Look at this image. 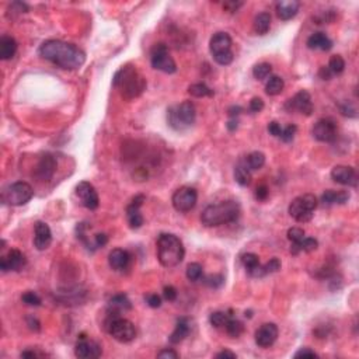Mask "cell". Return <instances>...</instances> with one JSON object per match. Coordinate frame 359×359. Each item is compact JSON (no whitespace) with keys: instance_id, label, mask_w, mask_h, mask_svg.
I'll return each mask as SVG.
<instances>
[{"instance_id":"42","label":"cell","mask_w":359,"mask_h":359,"mask_svg":"<svg viewBox=\"0 0 359 359\" xmlns=\"http://www.w3.org/2000/svg\"><path fill=\"white\" fill-rule=\"evenodd\" d=\"M317 247H319V241L313 237H304L302 243L299 244L300 251H304V253H312L314 250H317Z\"/></svg>"},{"instance_id":"22","label":"cell","mask_w":359,"mask_h":359,"mask_svg":"<svg viewBox=\"0 0 359 359\" xmlns=\"http://www.w3.org/2000/svg\"><path fill=\"white\" fill-rule=\"evenodd\" d=\"M56 166H58V163H56L55 157L51 156V155H45V156L41 157L39 162H38L37 168H35V175L38 178H41V180H49L55 173Z\"/></svg>"},{"instance_id":"12","label":"cell","mask_w":359,"mask_h":359,"mask_svg":"<svg viewBox=\"0 0 359 359\" xmlns=\"http://www.w3.org/2000/svg\"><path fill=\"white\" fill-rule=\"evenodd\" d=\"M285 108L288 111H297L300 114L304 115H312L313 112V104H312V97L310 94L306 92V90H300L299 93H296L295 96L288 100L285 104Z\"/></svg>"},{"instance_id":"10","label":"cell","mask_w":359,"mask_h":359,"mask_svg":"<svg viewBox=\"0 0 359 359\" xmlns=\"http://www.w3.org/2000/svg\"><path fill=\"white\" fill-rule=\"evenodd\" d=\"M198 201V193L193 187H181L178 188L171 198V203L175 211L190 212L193 211Z\"/></svg>"},{"instance_id":"52","label":"cell","mask_w":359,"mask_h":359,"mask_svg":"<svg viewBox=\"0 0 359 359\" xmlns=\"http://www.w3.org/2000/svg\"><path fill=\"white\" fill-rule=\"evenodd\" d=\"M268 194H269V191H268L267 185H260V187H257V190H256V198H257L258 201H265Z\"/></svg>"},{"instance_id":"30","label":"cell","mask_w":359,"mask_h":359,"mask_svg":"<svg viewBox=\"0 0 359 359\" xmlns=\"http://www.w3.org/2000/svg\"><path fill=\"white\" fill-rule=\"evenodd\" d=\"M271 28V14L264 11L254 19V31L260 35H265Z\"/></svg>"},{"instance_id":"33","label":"cell","mask_w":359,"mask_h":359,"mask_svg":"<svg viewBox=\"0 0 359 359\" xmlns=\"http://www.w3.org/2000/svg\"><path fill=\"white\" fill-rule=\"evenodd\" d=\"M234 180L236 183L241 187H247L251 183V174H250V170L246 166H239L234 168Z\"/></svg>"},{"instance_id":"59","label":"cell","mask_w":359,"mask_h":359,"mask_svg":"<svg viewBox=\"0 0 359 359\" xmlns=\"http://www.w3.org/2000/svg\"><path fill=\"white\" fill-rule=\"evenodd\" d=\"M37 357H44V354H38L35 351H24V352H21V358H37Z\"/></svg>"},{"instance_id":"51","label":"cell","mask_w":359,"mask_h":359,"mask_svg":"<svg viewBox=\"0 0 359 359\" xmlns=\"http://www.w3.org/2000/svg\"><path fill=\"white\" fill-rule=\"evenodd\" d=\"M268 132L272 135V136H281V133H282V127L276 122V121H272V122H269L268 124Z\"/></svg>"},{"instance_id":"54","label":"cell","mask_w":359,"mask_h":359,"mask_svg":"<svg viewBox=\"0 0 359 359\" xmlns=\"http://www.w3.org/2000/svg\"><path fill=\"white\" fill-rule=\"evenodd\" d=\"M27 326L30 327V330H33V331H39L41 330V323L38 322V319L34 317V316H28Z\"/></svg>"},{"instance_id":"56","label":"cell","mask_w":359,"mask_h":359,"mask_svg":"<svg viewBox=\"0 0 359 359\" xmlns=\"http://www.w3.org/2000/svg\"><path fill=\"white\" fill-rule=\"evenodd\" d=\"M243 6V3L241 1H226L225 4H223V7L228 10V11H230V13H234V11H237L239 7Z\"/></svg>"},{"instance_id":"14","label":"cell","mask_w":359,"mask_h":359,"mask_svg":"<svg viewBox=\"0 0 359 359\" xmlns=\"http://www.w3.org/2000/svg\"><path fill=\"white\" fill-rule=\"evenodd\" d=\"M102 350L98 342L92 340H87L84 335L80 337V340L77 341L76 347H74V355L77 358L82 359H93L101 357Z\"/></svg>"},{"instance_id":"9","label":"cell","mask_w":359,"mask_h":359,"mask_svg":"<svg viewBox=\"0 0 359 359\" xmlns=\"http://www.w3.org/2000/svg\"><path fill=\"white\" fill-rule=\"evenodd\" d=\"M150 64L156 70H160L163 73L171 74L175 73V70H177V65H175L174 59L170 56L168 48L163 42H159V44H155L152 46V49H150Z\"/></svg>"},{"instance_id":"8","label":"cell","mask_w":359,"mask_h":359,"mask_svg":"<svg viewBox=\"0 0 359 359\" xmlns=\"http://www.w3.org/2000/svg\"><path fill=\"white\" fill-rule=\"evenodd\" d=\"M33 196H34L33 187L24 181H17L3 190L1 202L11 205V206H21V205H26L28 201H31Z\"/></svg>"},{"instance_id":"39","label":"cell","mask_w":359,"mask_h":359,"mask_svg":"<svg viewBox=\"0 0 359 359\" xmlns=\"http://www.w3.org/2000/svg\"><path fill=\"white\" fill-rule=\"evenodd\" d=\"M328 69L331 70L332 74H340L345 69V61L340 55H332L328 62Z\"/></svg>"},{"instance_id":"45","label":"cell","mask_w":359,"mask_h":359,"mask_svg":"<svg viewBox=\"0 0 359 359\" xmlns=\"http://www.w3.org/2000/svg\"><path fill=\"white\" fill-rule=\"evenodd\" d=\"M296 131H297L296 125H288L285 129H282V133H281L279 138L282 139L284 142H291L292 139L295 138Z\"/></svg>"},{"instance_id":"43","label":"cell","mask_w":359,"mask_h":359,"mask_svg":"<svg viewBox=\"0 0 359 359\" xmlns=\"http://www.w3.org/2000/svg\"><path fill=\"white\" fill-rule=\"evenodd\" d=\"M21 300L28 306H39L41 304V297L35 294V292H31L28 291L26 294H23L21 296Z\"/></svg>"},{"instance_id":"11","label":"cell","mask_w":359,"mask_h":359,"mask_svg":"<svg viewBox=\"0 0 359 359\" xmlns=\"http://www.w3.org/2000/svg\"><path fill=\"white\" fill-rule=\"evenodd\" d=\"M312 133L316 140L331 143L337 139V124L331 118H323L314 124Z\"/></svg>"},{"instance_id":"49","label":"cell","mask_w":359,"mask_h":359,"mask_svg":"<svg viewBox=\"0 0 359 359\" xmlns=\"http://www.w3.org/2000/svg\"><path fill=\"white\" fill-rule=\"evenodd\" d=\"M107 243H108V237H107V234H104V233H97V234L94 236V249L104 247Z\"/></svg>"},{"instance_id":"1","label":"cell","mask_w":359,"mask_h":359,"mask_svg":"<svg viewBox=\"0 0 359 359\" xmlns=\"http://www.w3.org/2000/svg\"><path fill=\"white\" fill-rule=\"evenodd\" d=\"M39 55L48 62L66 70L79 69L86 62V54L79 46L59 39L45 41L39 46Z\"/></svg>"},{"instance_id":"18","label":"cell","mask_w":359,"mask_h":359,"mask_svg":"<svg viewBox=\"0 0 359 359\" xmlns=\"http://www.w3.org/2000/svg\"><path fill=\"white\" fill-rule=\"evenodd\" d=\"M145 201V195H138L132 199V202L129 203L127 208V218H128L129 226L132 229H139L143 225V216L140 215V206Z\"/></svg>"},{"instance_id":"13","label":"cell","mask_w":359,"mask_h":359,"mask_svg":"<svg viewBox=\"0 0 359 359\" xmlns=\"http://www.w3.org/2000/svg\"><path fill=\"white\" fill-rule=\"evenodd\" d=\"M76 195L80 198L82 205H83L84 208H87L90 211H94V209L98 208V203H100L98 194H97L96 188L89 181H82V183L77 184V187H76Z\"/></svg>"},{"instance_id":"58","label":"cell","mask_w":359,"mask_h":359,"mask_svg":"<svg viewBox=\"0 0 359 359\" xmlns=\"http://www.w3.org/2000/svg\"><path fill=\"white\" fill-rule=\"evenodd\" d=\"M341 112H342L344 115H348V117H355V115H357V114H355V108L348 107V102H345V105L341 107Z\"/></svg>"},{"instance_id":"62","label":"cell","mask_w":359,"mask_h":359,"mask_svg":"<svg viewBox=\"0 0 359 359\" xmlns=\"http://www.w3.org/2000/svg\"><path fill=\"white\" fill-rule=\"evenodd\" d=\"M236 128H237V121H236V118H233V120L228 122V129L229 131H234Z\"/></svg>"},{"instance_id":"57","label":"cell","mask_w":359,"mask_h":359,"mask_svg":"<svg viewBox=\"0 0 359 359\" xmlns=\"http://www.w3.org/2000/svg\"><path fill=\"white\" fill-rule=\"evenodd\" d=\"M319 76L322 77L323 80H330L332 77V72L328 69V66H322L319 69Z\"/></svg>"},{"instance_id":"53","label":"cell","mask_w":359,"mask_h":359,"mask_svg":"<svg viewBox=\"0 0 359 359\" xmlns=\"http://www.w3.org/2000/svg\"><path fill=\"white\" fill-rule=\"evenodd\" d=\"M178 357H180V355H178L174 350H163L157 354V358L162 359H177Z\"/></svg>"},{"instance_id":"6","label":"cell","mask_w":359,"mask_h":359,"mask_svg":"<svg viewBox=\"0 0 359 359\" xmlns=\"http://www.w3.org/2000/svg\"><path fill=\"white\" fill-rule=\"evenodd\" d=\"M167 118H168L170 127L174 128L175 131H184V129L190 128L196 118L195 105L191 101H184L180 105L171 107L168 110Z\"/></svg>"},{"instance_id":"24","label":"cell","mask_w":359,"mask_h":359,"mask_svg":"<svg viewBox=\"0 0 359 359\" xmlns=\"http://www.w3.org/2000/svg\"><path fill=\"white\" fill-rule=\"evenodd\" d=\"M351 195L348 191H334V190H328L322 195V202L324 205H342V203L348 202Z\"/></svg>"},{"instance_id":"3","label":"cell","mask_w":359,"mask_h":359,"mask_svg":"<svg viewBox=\"0 0 359 359\" xmlns=\"http://www.w3.org/2000/svg\"><path fill=\"white\" fill-rule=\"evenodd\" d=\"M240 213L241 209L239 202L229 199V201L206 206L201 213V221L205 226L213 228V226H221V225L236 222L239 219Z\"/></svg>"},{"instance_id":"35","label":"cell","mask_w":359,"mask_h":359,"mask_svg":"<svg viewBox=\"0 0 359 359\" xmlns=\"http://www.w3.org/2000/svg\"><path fill=\"white\" fill-rule=\"evenodd\" d=\"M225 328H226L228 334H229L230 337H233V338L240 337V335L243 334V331H244V326H243V323L239 322L237 319H233V317H230L229 322L226 323Z\"/></svg>"},{"instance_id":"4","label":"cell","mask_w":359,"mask_h":359,"mask_svg":"<svg viewBox=\"0 0 359 359\" xmlns=\"http://www.w3.org/2000/svg\"><path fill=\"white\" fill-rule=\"evenodd\" d=\"M114 86L120 89L125 98L131 100L142 94V92L146 89V82L136 72V69H133L131 66H125L115 74Z\"/></svg>"},{"instance_id":"38","label":"cell","mask_w":359,"mask_h":359,"mask_svg":"<svg viewBox=\"0 0 359 359\" xmlns=\"http://www.w3.org/2000/svg\"><path fill=\"white\" fill-rule=\"evenodd\" d=\"M272 72V66L267 62H262V64H258L254 66L253 69V76L257 79V80H265L268 76Z\"/></svg>"},{"instance_id":"47","label":"cell","mask_w":359,"mask_h":359,"mask_svg":"<svg viewBox=\"0 0 359 359\" xmlns=\"http://www.w3.org/2000/svg\"><path fill=\"white\" fill-rule=\"evenodd\" d=\"M163 296H164V299L168 300V302H174L175 299H177V289L171 285L164 286V289H163Z\"/></svg>"},{"instance_id":"46","label":"cell","mask_w":359,"mask_h":359,"mask_svg":"<svg viewBox=\"0 0 359 359\" xmlns=\"http://www.w3.org/2000/svg\"><path fill=\"white\" fill-rule=\"evenodd\" d=\"M233 58H234L233 52H228V54H222V55L213 56L215 62L222 65V66H228V65H230L231 62H233Z\"/></svg>"},{"instance_id":"23","label":"cell","mask_w":359,"mask_h":359,"mask_svg":"<svg viewBox=\"0 0 359 359\" xmlns=\"http://www.w3.org/2000/svg\"><path fill=\"white\" fill-rule=\"evenodd\" d=\"M131 262V254L124 249H114L108 254V264L114 271L127 269Z\"/></svg>"},{"instance_id":"48","label":"cell","mask_w":359,"mask_h":359,"mask_svg":"<svg viewBox=\"0 0 359 359\" xmlns=\"http://www.w3.org/2000/svg\"><path fill=\"white\" fill-rule=\"evenodd\" d=\"M145 299H146V303H148L150 307H153V309H157V307L162 306V297L157 295V294H150V295L146 296Z\"/></svg>"},{"instance_id":"60","label":"cell","mask_w":359,"mask_h":359,"mask_svg":"<svg viewBox=\"0 0 359 359\" xmlns=\"http://www.w3.org/2000/svg\"><path fill=\"white\" fill-rule=\"evenodd\" d=\"M216 358H230V359H234L236 358V354L234 352H231V351H222L219 354H216Z\"/></svg>"},{"instance_id":"16","label":"cell","mask_w":359,"mask_h":359,"mask_svg":"<svg viewBox=\"0 0 359 359\" xmlns=\"http://www.w3.org/2000/svg\"><path fill=\"white\" fill-rule=\"evenodd\" d=\"M278 327L274 323H265L256 331V344L261 348H269L278 338Z\"/></svg>"},{"instance_id":"27","label":"cell","mask_w":359,"mask_h":359,"mask_svg":"<svg viewBox=\"0 0 359 359\" xmlns=\"http://www.w3.org/2000/svg\"><path fill=\"white\" fill-rule=\"evenodd\" d=\"M17 52V42L10 35H3L0 38V58L3 61H9Z\"/></svg>"},{"instance_id":"19","label":"cell","mask_w":359,"mask_h":359,"mask_svg":"<svg viewBox=\"0 0 359 359\" xmlns=\"http://www.w3.org/2000/svg\"><path fill=\"white\" fill-rule=\"evenodd\" d=\"M231 38L228 33H216L213 37L211 38L209 42V49L213 56L222 55V54H228L231 52Z\"/></svg>"},{"instance_id":"20","label":"cell","mask_w":359,"mask_h":359,"mask_svg":"<svg viewBox=\"0 0 359 359\" xmlns=\"http://www.w3.org/2000/svg\"><path fill=\"white\" fill-rule=\"evenodd\" d=\"M52 243V231L45 222H37L35 223V237H34V246L39 251L46 250Z\"/></svg>"},{"instance_id":"31","label":"cell","mask_w":359,"mask_h":359,"mask_svg":"<svg viewBox=\"0 0 359 359\" xmlns=\"http://www.w3.org/2000/svg\"><path fill=\"white\" fill-rule=\"evenodd\" d=\"M285 87V83H284V79L279 77V76H271L269 80L265 84V93L268 96H278L281 94L282 90Z\"/></svg>"},{"instance_id":"17","label":"cell","mask_w":359,"mask_h":359,"mask_svg":"<svg viewBox=\"0 0 359 359\" xmlns=\"http://www.w3.org/2000/svg\"><path fill=\"white\" fill-rule=\"evenodd\" d=\"M27 260L26 256L20 251V250L11 249L7 253V256L0 258V269L3 272H9V271H20L21 268L26 265Z\"/></svg>"},{"instance_id":"50","label":"cell","mask_w":359,"mask_h":359,"mask_svg":"<svg viewBox=\"0 0 359 359\" xmlns=\"http://www.w3.org/2000/svg\"><path fill=\"white\" fill-rule=\"evenodd\" d=\"M264 108V101L260 98V97H254L251 101H250V111L251 112H260Z\"/></svg>"},{"instance_id":"21","label":"cell","mask_w":359,"mask_h":359,"mask_svg":"<svg viewBox=\"0 0 359 359\" xmlns=\"http://www.w3.org/2000/svg\"><path fill=\"white\" fill-rule=\"evenodd\" d=\"M300 9V3L297 0H279L275 4L278 17L284 21L294 19Z\"/></svg>"},{"instance_id":"28","label":"cell","mask_w":359,"mask_h":359,"mask_svg":"<svg viewBox=\"0 0 359 359\" xmlns=\"http://www.w3.org/2000/svg\"><path fill=\"white\" fill-rule=\"evenodd\" d=\"M108 307H110V312L121 313V312L131 310L132 304H131V300L128 299V296L124 295V294H120V295H115L111 297L110 302H108Z\"/></svg>"},{"instance_id":"37","label":"cell","mask_w":359,"mask_h":359,"mask_svg":"<svg viewBox=\"0 0 359 359\" xmlns=\"http://www.w3.org/2000/svg\"><path fill=\"white\" fill-rule=\"evenodd\" d=\"M187 278H188L191 282H196V281L202 279L203 278L202 265L198 264V262H191V264H188V267H187Z\"/></svg>"},{"instance_id":"32","label":"cell","mask_w":359,"mask_h":359,"mask_svg":"<svg viewBox=\"0 0 359 359\" xmlns=\"http://www.w3.org/2000/svg\"><path fill=\"white\" fill-rule=\"evenodd\" d=\"M265 164V155L261 152H253L246 157V167L249 170H260Z\"/></svg>"},{"instance_id":"40","label":"cell","mask_w":359,"mask_h":359,"mask_svg":"<svg viewBox=\"0 0 359 359\" xmlns=\"http://www.w3.org/2000/svg\"><path fill=\"white\" fill-rule=\"evenodd\" d=\"M241 262H243L244 267L247 268V271H250V269L260 265V257L254 253H247V254L241 256Z\"/></svg>"},{"instance_id":"26","label":"cell","mask_w":359,"mask_h":359,"mask_svg":"<svg viewBox=\"0 0 359 359\" xmlns=\"http://www.w3.org/2000/svg\"><path fill=\"white\" fill-rule=\"evenodd\" d=\"M190 330H191V327H190L188 319H185V317L178 319L177 324H175L174 331L171 332V335H170V342L171 344H180L190 334Z\"/></svg>"},{"instance_id":"44","label":"cell","mask_w":359,"mask_h":359,"mask_svg":"<svg viewBox=\"0 0 359 359\" xmlns=\"http://www.w3.org/2000/svg\"><path fill=\"white\" fill-rule=\"evenodd\" d=\"M203 282H205V285L211 286V288H219V286L223 285V282H225V278L223 275L221 274H215V275H209L206 276V278H202Z\"/></svg>"},{"instance_id":"25","label":"cell","mask_w":359,"mask_h":359,"mask_svg":"<svg viewBox=\"0 0 359 359\" xmlns=\"http://www.w3.org/2000/svg\"><path fill=\"white\" fill-rule=\"evenodd\" d=\"M307 46L310 49L330 51L332 48V41L324 33H314L307 39Z\"/></svg>"},{"instance_id":"15","label":"cell","mask_w":359,"mask_h":359,"mask_svg":"<svg viewBox=\"0 0 359 359\" xmlns=\"http://www.w3.org/2000/svg\"><path fill=\"white\" fill-rule=\"evenodd\" d=\"M331 178L341 185H348V187L358 185V174L355 168L351 166H342V164L335 166L331 170Z\"/></svg>"},{"instance_id":"36","label":"cell","mask_w":359,"mask_h":359,"mask_svg":"<svg viewBox=\"0 0 359 359\" xmlns=\"http://www.w3.org/2000/svg\"><path fill=\"white\" fill-rule=\"evenodd\" d=\"M233 317L231 314L226 313V312H213V313L209 316V322L213 327L216 328H221V327H225L226 323L229 322V319Z\"/></svg>"},{"instance_id":"5","label":"cell","mask_w":359,"mask_h":359,"mask_svg":"<svg viewBox=\"0 0 359 359\" xmlns=\"http://www.w3.org/2000/svg\"><path fill=\"white\" fill-rule=\"evenodd\" d=\"M104 328L114 340L122 342V344L131 342L136 337V328H135L133 323L121 317L120 313L110 312L104 322Z\"/></svg>"},{"instance_id":"61","label":"cell","mask_w":359,"mask_h":359,"mask_svg":"<svg viewBox=\"0 0 359 359\" xmlns=\"http://www.w3.org/2000/svg\"><path fill=\"white\" fill-rule=\"evenodd\" d=\"M240 112H243V108L239 107V105H233L229 108V115H230L231 118H236L237 115H239Z\"/></svg>"},{"instance_id":"55","label":"cell","mask_w":359,"mask_h":359,"mask_svg":"<svg viewBox=\"0 0 359 359\" xmlns=\"http://www.w3.org/2000/svg\"><path fill=\"white\" fill-rule=\"evenodd\" d=\"M306 358V357H309V358H317V354L312 351L310 348H302V350H299L295 354V358Z\"/></svg>"},{"instance_id":"41","label":"cell","mask_w":359,"mask_h":359,"mask_svg":"<svg viewBox=\"0 0 359 359\" xmlns=\"http://www.w3.org/2000/svg\"><path fill=\"white\" fill-rule=\"evenodd\" d=\"M261 269H262V274H264V276L268 275V274H274V272H276V271H279V269H281V261H279V258H276V257L271 258L267 264L261 265Z\"/></svg>"},{"instance_id":"29","label":"cell","mask_w":359,"mask_h":359,"mask_svg":"<svg viewBox=\"0 0 359 359\" xmlns=\"http://www.w3.org/2000/svg\"><path fill=\"white\" fill-rule=\"evenodd\" d=\"M288 240L292 243V247H291V253L292 254H299L300 253V249H299V244L302 243V240L306 237L304 236V230L300 229V228H291L288 230Z\"/></svg>"},{"instance_id":"2","label":"cell","mask_w":359,"mask_h":359,"mask_svg":"<svg viewBox=\"0 0 359 359\" xmlns=\"http://www.w3.org/2000/svg\"><path fill=\"white\" fill-rule=\"evenodd\" d=\"M185 249L175 234L162 233L157 239V258L164 268H174L183 262Z\"/></svg>"},{"instance_id":"34","label":"cell","mask_w":359,"mask_h":359,"mask_svg":"<svg viewBox=\"0 0 359 359\" xmlns=\"http://www.w3.org/2000/svg\"><path fill=\"white\" fill-rule=\"evenodd\" d=\"M188 93L196 97V98H202V97H212L213 96V90H211L205 83H195L191 84L188 87Z\"/></svg>"},{"instance_id":"7","label":"cell","mask_w":359,"mask_h":359,"mask_svg":"<svg viewBox=\"0 0 359 359\" xmlns=\"http://www.w3.org/2000/svg\"><path fill=\"white\" fill-rule=\"evenodd\" d=\"M316 208H317V198L313 194H304V195L295 198L291 202L288 212L296 222L306 223V222H310L313 219Z\"/></svg>"}]
</instances>
